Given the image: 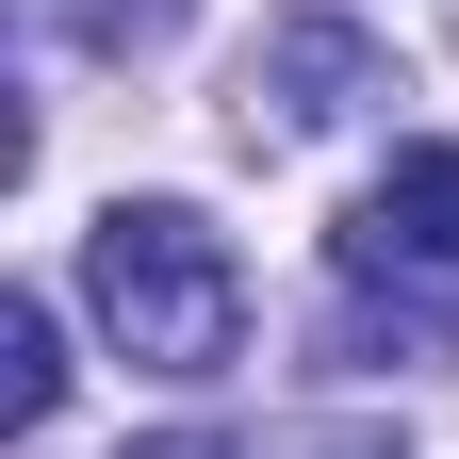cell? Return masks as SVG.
<instances>
[{"label":"cell","instance_id":"2","mask_svg":"<svg viewBox=\"0 0 459 459\" xmlns=\"http://www.w3.org/2000/svg\"><path fill=\"white\" fill-rule=\"evenodd\" d=\"M344 279L394 296V328H459V148H394V181L344 213Z\"/></svg>","mask_w":459,"mask_h":459},{"label":"cell","instance_id":"4","mask_svg":"<svg viewBox=\"0 0 459 459\" xmlns=\"http://www.w3.org/2000/svg\"><path fill=\"white\" fill-rule=\"evenodd\" d=\"M49 411H66V328L49 296H0V443H33Z\"/></svg>","mask_w":459,"mask_h":459},{"label":"cell","instance_id":"5","mask_svg":"<svg viewBox=\"0 0 459 459\" xmlns=\"http://www.w3.org/2000/svg\"><path fill=\"white\" fill-rule=\"evenodd\" d=\"M33 17H66V33H99V49H132V33H148V0H33Z\"/></svg>","mask_w":459,"mask_h":459},{"label":"cell","instance_id":"6","mask_svg":"<svg viewBox=\"0 0 459 459\" xmlns=\"http://www.w3.org/2000/svg\"><path fill=\"white\" fill-rule=\"evenodd\" d=\"M132 459H230V443H213V427H164V443H132Z\"/></svg>","mask_w":459,"mask_h":459},{"label":"cell","instance_id":"3","mask_svg":"<svg viewBox=\"0 0 459 459\" xmlns=\"http://www.w3.org/2000/svg\"><path fill=\"white\" fill-rule=\"evenodd\" d=\"M377 99V33L361 17H263L247 49V132H328V115Z\"/></svg>","mask_w":459,"mask_h":459},{"label":"cell","instance_id":"1","mask_svg":"<svg viewBox=\"0 0 459 459\" xmlns=\"http://www.w3.org/2000/svg\"><path fill=\"white\" fill-rule=\"evenodd\" d=\"M82 296L115 328V361H148V377H213L247 344V263L197 197H115L82 230Z\"/></svg>","mask_w":459,"mask_h":459}]
</instances>
